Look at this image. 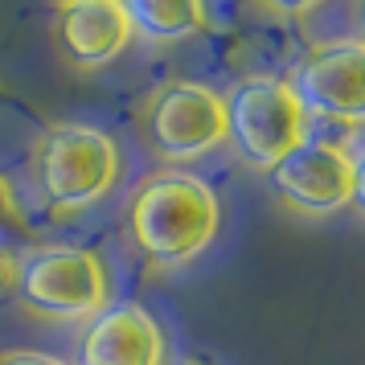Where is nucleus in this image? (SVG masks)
<instances>
[{"label":"nucleus","mask_w":365,"mask_h":365,"mask_svg":"<svg viewBox=\"0 0 365 365\" xmlns=\"http://www.w3.org/2000/svg\"><path fill=\"white\" fill-rule=\"evenodd\" d=\"M144 135L173 165L201 160L226 144V103L205 83H165L144 107Z\"/></svg>","instance_id":"obj_5"},{"label":"nucleus","mask_w":365,"mask_h":365,"mask_svg":"<svg viewBox=\"0 0 365 365\" xmlns=\"http://www.w3.org/2000/svg\"><path fill=\"white\" fill-rule=\"evenodd\" d=\"M168 345L156 316L140 304H111L86 320L74 365H165Z\"/></svg>","instance_id":"obj_8"},{"label":"nucleus","mask_w":365,"mask_h":365,"mask_svg":"<svg viewBox=\"0 0 365 365\" xmlns=\"http://www.w3.org/2000/svg\"><path fill=\"white\" fill-rule=\"evenodd\" d=\"M165 365H214V361H205V357H193V353H185V357H173V361Z\"/></svg>","instance_id":"obj_16"},{"label":"nucleus","mask_w":365,"mask_h":365,"mask_svg":"<svg viewBox=\"0 0 365 365\" xmlns=\"http://www.w3.org/2000/svg\"><path fill=\"white\" fill-rule=\"evenodd\" d=\"M0 365H70V361L37 353V349H9V353H0Z\"/></svg>","instance_id":"obj_14"},{"label":"nucleus","mask_w":365,"mask_h":365,"mask_svg":"<svg viewBox=\"0 0 365 365\" xmlns=\"http://www.w3.org/2000/svg\"><path fill=\"white\" fill-rule=\"evenodd\" d=\"M357 41H365V0H357Z\"/></svg>","instance_id":"obj_17"},{"label":"nucleus","mask_w":365,"mask_h":365,"mask_svg":"<svg viewBox=\"0 0 365 365\" xmlns=\"http://www.w3.org/2000/svg\"><path fill=\"white\" fill-rule=\"evenodd\" d=\"M13 283H17V255L0 242V296L13 292Z\"/></svg>","instance_id":"obj_15"},{"label":"nucleus","mask_w":365,"mask_h":365,"mask_svg":"<svg viewBox=\"0 0 365 365\" xmlns=\"http://www.w3.org/2000/svg\"><path fill=\"white\" fill-rule=\"evenodd\" d=\"M53 37L70 66L99 70L128 50L132 25L119 4H62L53 21Z\"/></svg>","instance_id":"obj_9"},{"label":"nucleus","mask_w":365,"mask_h":365,"mask_svg":"<svg viewBox=\"0 0 365 365\" xmlns=\"http://www.w3.org/2000/svg\"><path fill=\"white\" fill-rule=\"evenodd\" d=\"M259 9H267V13H275V17H287V21H299L308 17V13H316L324 0H255Z\"/></svg>","instance_id":"obj_12"},{"label":"nucleus","mask_w":365,"mask_h":365,"mask_svg":"<svg viewBox=\"0 0 365 365\" xmlns=\"http://www.w3.org/2000/svg\"><path fill=\"white\" fill-rule=\"evenodd\" d=\"M271 189L283 205H292L296 214H336L349 205V152L336 144L304 140L296 152H287L279 165L267 173Z\"/></svg>","instance_id":"obj_7"},{"label":"nucleus","mask_w":365,"mask_h":365,"mask_svg":"<svg viewBox=\"0 0 365 365\" xmlns=\"http://www.w3.org/2000/svg\"><path fill=\"white\" fill-rule=\"evenodd\" d=\"M13 292L41 320H91L107 308V267L83 247H37L17 263Z\"/></svg>","instance_id":"obj_4"},{"label":"nucleus","mask_w":365,"mask_h":365,"mask_svg":"<svg viewBox=\"0 0 365 365\" xmlns=\"http://www.w3.org/2000/svg\"><path fill=\"white\" fill-rule=\"evenodd\" d=\"M119 9L132 25V37H144L152 46L189 41L210 21L205 0H119Z\"/></svg>","instance_id":"obj_10"},{"label":"nucleus","mask_w":365,"mask_h":365,"mask_svg":"<svg viewBox=\"0 0 365 365\" xmlns=\"http://www.w3.org/2000/svg\"><path fill=\"white\" fill-rule=\"evenodd\" d=\"M135 250L152 267H185L222 230V201L193 173H156L128 205Z\"/></svg>","instance_id":"obj_1"},{"label":"nucleus","mask_w":365,"mask_h":365,"mask_svg":"<svg viewBox=\"0 0 365 365\" xmlns=\"http://www.w3.org/2000/svg\"><path fill=\"white\" fill-rule=\"evenodd\" d=\"M9 234H25V217H21V205H17L13 185L0 177V242H4Z\"/></svg>","instance_id":"obj_11"},{"label":"nucleus","mask_w":365,"mask_h":365,"mask_svg":"<svg viewBox=\"0 0 365 365\" xmlns=\"http://www.w3.org/2000/svg\"><path fill=\"white\" fill-rule=\"evenodd\" d=\"M62 4H119V0H62Z\"/></svg>","instance_id":"obj_18"},{"label":"nucleus","mask_w":365,"mask_h":365,"mask_svg":"<svg viewBox=\"0 0 365 365\" xmlns=\"http://www.w3.org/2000/svg\"><path fill=\"white\" fill-rule=\"evenodd\" d=\"M123 156L115 135L86 123H53L37 140L34 177L41 201L58 214H78L119 185Z\"/></svg>","instance_id":"obj_2"},{"label":"nucleus","mask_w":365,"mask_h":365,"mask_svg":"<svg viewBox=\"0 0 365 365\" xmlns=\"http://www.w3.org/2000/svg\"><path fill=\"white\" fill-rule=\"evenodd\" d=\"M226 144H234L238 160L259 173H271L287 152L308 140V115L283 78H242L226 95Z\"/></svg>","instance_id":"obj_3"},{"label":"nucleus","mask_w":365,"mask_h":365,"mask_svg":"<svg viewBox=\"0 0 365 365\" xmlns=\"http://www.w3.org/2000/svg\"><path fill=\"white\" fill-rule=\"evenodd\" d=\"M349 168H353V181H349V205L365 217V148L349 152Z\"/></svg>","instance_id":"obj_13"},{"label":"nucleus","mask_w":365,"mask_h":365,"mask_svg":"<svg viewBox=\"0 0 365 365\" xmlns=\"http://www.w3.org/2000/svg\"><path fill=\"white\" fill-rule=\"evenodd\" d=\"M292 95L304 115L332 123H365V41H324L292 74Z\"/></svg>","instance_id":"obj_6"}]
</instances>
